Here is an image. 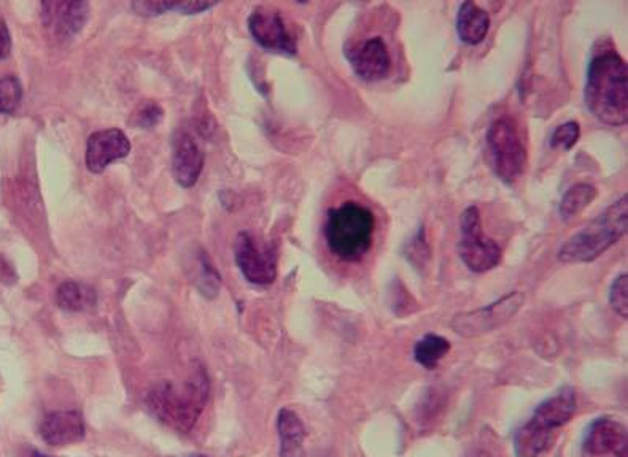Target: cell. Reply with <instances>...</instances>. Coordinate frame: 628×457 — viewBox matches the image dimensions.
Masks as SVG:
<instances>
[{
	"instance_id": "7c38bea8",
	"label": "cell",
	"mask_w": 628,
	"mask_h": 457,
	"mask_svg": "<svg viewBox=\"0 0 628 457\" xmlns=\"http://www.w3.org/2000/svg\"><path fill=\"white\" fill-rule=\"evenodd\" d=\"M131 153V143L120 129H106L94 132L86 146L85 163L93 173H100L115 160L123 159Z\"/></svg>"
},
{
	"instance_id": "9c48e42d",
	"label": "cell",
	"mask_w": 628,
	"mask_h": 457,
	"mask_svg": "<svg viewBox=\"0 0 628 457\" xmlns=\"http://www.w3.org/2000/svg\"><path fill=\"white\" fill-rule=\"evenodd\" d=\"M251 37L274 53L293 56L298 51L295 37L289 34L281 13L268 7H258L249 19Z\"/></svg>"
},
{
	"instance_id": "9a60e30c",
	"label": "cell",
	"mask_w": 628,
	"mask_h": 457,
	"mask_svg": "<svg viewBox=\"0 0 628 457\" xmlns=\"http://www.w3.org/2000/svg\"><path fill=\"white\" fill-rule=\"evenodd\" d=\"M40 435L50 446H68L85 437V422L79 411H56L45 418L40 425Z\"/></svg>"
},
{
	"instance_id": "7402d4cb",
	"label": "cell",
	"mask_w": 628,
	"mask_h": 457,
	"mask_svg": "<svg viewBox=\"0 0 628 457\" xmlns=\"http://www.w3.org/2000/svg\"><path fill=\"white\" fill-rule=\"evenodd\" d=\"M193 281L197 282L199 291L205 298L212 299L218 294L220 275L216 274L214 265L204 254L198 256L197 263H194Z\"/></svg>"
},
{
	"instance_id": "ba28073f",
	"label": "cell",
	"mask_w": 628,
	"mask_h": 457,
	"mask_svg": "<svg viewBox=\"0 0 628 457\" xmlns=\"http://www.w3.org/2000/svg\"><path fill=\"white\" fill-rule=\"evenodd\" d=\"M236 264L253 285H272L277 278V251L274 246L261 245L253 236L242 232L236 240Z\"/></svg>"
},
{
	"instance_id": "83f0119b",
	"label": "cell",
	"mask_w": 628,
	"mask_h": 457,
	"mask_svg": "<svg viewBox=\"0 0 628 457\" xmlns=\"http://www.w3.org/2000/svg\"><path fill=\"white\" fill-rule=\"evenodd\" d=\"M214 9V3L208 2H177L176 10L183 13V15H197V13L205 12V10Z\"/></svg>"
},
{
	"instance_id": "4316f807",
	"label": "cell",
	"mask_w": 628,
	"mask_h": 457,
	"mask_svg": "<svg viewBox=\"0 0 628 457\" xmlns=\"http://www.w3.org/2000/svg\"><path fill=\"white\" fill-rule=\"evenodd\" d=\"M10 51H12V36L5 21L0 19V61L9 58Z\"/></svg>"
},
{
	"instance_id": "4dcf8cb0",
	"label": "cell",
	"mask_w": 628,
	"mask_h": 457,
	"mask_svg": "<svg viewBox=\"0 0 628 457\" xmlns=\"http://www.w3.org/2000/svg\"><path fill=\"white\" fill-rule=\"evenodd\" d=\"M477 457H491V456L487 455V453H479V455H477Z\"/></svg>"
},
{
	"instance_id": "5bb4252c",
	"label": "cell",
	"mask_w": 628,
	"mask_h": 457,
	"mask_svg": "<svg viewBox=\"0 0 628 457\" xmlns=\"http://www.w3.org/2000/svg\"><path fill=\"white\" fill-rule=\"evenodd\" d=\"M584 452L591 456H603L614 453L619 455L627 449V429L613 418H599L591 422L585 431Z\"/></svg>"
},
{
	"instance_id": "f546056e",
	"label": "cell",
	"mask_w": 628,
	"mask_h": 457,
	"mask_svg": "<svg viewBox=\"0 0 628 457\" xmlns=\"http://www.w3.org/2000/svg\"><path fill=\"white\" fill-rule=\"evenodd\" d=\"M617 457H627V449H624V452H620L619 455H616Z\"/></svg>"
},
{
	"instance_id": "8fae6325",
	"label": "cell",
	"mask_w": 628,
	"mask_h": 457,
	"mask_svg": "<svg viewBox=\"0 0 628 457\" xmlns=\"http://www.w3.org/2000/svg\"><path fill=\"white\" fill-rule=\"evenodd\" d=\"M355 75L363 82H379L392 71V56L382 37H372L345 51Z\"/></svg>"
},
{
	"instance_id": "7a4b0ae2",
	"label": "cell",
	"mask_w": 628,
	"mask_h": 457,
	"mask_svg": "<svg viewBox=\"0 0 628 457\" xmlns=\"http://www.w3.org/2000/svg\"><path fill=\"white\" fill-rule=\"evenodd\" d=\"M627 228L628 195L626 194L571 236L558 251V261L564 264L593 263L626 236Z\"/></svg>"
},
{
	"instance_id": "484cf974",
	"label": "cell",
	"mask_w": 628,
	"mask_h": 457,
	"mask_svg": "<svg viewBox=\"0 0 628 457\" xmlns=\"http://www.w3.org/2000/svg\"><path fill=\"white\" fill-rule=\"evenodd\" d=\"M177 2H134L132 10L141 16H159L176 10Z\"/></svg>"
},
{
	"instance_id": "5b68a950",
	"label": "cell",
	"mask_w": 628,
	"mask_h": 457,
	"mask_svg": "<svg viewBox=\"0 0 628 457\" xmlns=\"http://www.w3.org/2000/svg\"><path fill=\"white\" fill-rule=\"evenodd\" d=\"M485 142L497 177L508 184L518 181L525 167L526 153L514 121L501 118L491 123Z\"/></svg>"
},
{
	"instance_id": "3957f363",
	"label": "cell",
	"mask_w": 628,
	"mask_h": 457,
	"mask_svg": "<svg viewBox=\"0 0 628 457\" xmlns=\"http://www.w3.org/2000/svg\"><path fill=\"white\" fill-rule=\"evenodd\" d=\"M376 218L357 202H345L328 212L324 240L328 250L344 263H358L368 254L375 237Z\"/></svg>"
},
{
	"instance_id": "1f68e13d",
	"label": "cell",
	"mask_w": 628,
	"mask_h": 457,
	"mask_svg": "<svg viewBox=\"0 0 628 457\" xmlns=\"http://www.w3.org/2000/svg\"><path fill=\"white\" fill-rule=\"evenodd\" d=\"M188 457H209V456H205V455H191V456H188Z\"/></svg>"
},
{
	"instance_id": "603a6c76",
	"label": "cell",
	"mask_w": 628,
	"mask_h": 457,
	"mask_svg": "<svg viewBox=\"0 0 628 457\" xmlns=\"http://www.w3.org/2000/svg\"><path fill=\"white\" fill-rule=\"evenodd\" d=\"M23 97V88L15 76L0 79V113H13L19 108Z\"/></svg>"
},
{
	"instance_id": "d6986e66",
	"label": "cell",
	"mask_w": 628,
	"mask_h": 457,
	"mask_svg": "<svg viewBox=\"0 0 628 457\" xmlns=\"http://www.w3.org/2000/svg\"><path fill=\"white\" fill-rule=\"evenodd\" d=\"M58 305L68 312H85L93 309L97 302L96 291L85 282L66 281L58 288L56 294Z\"/></svg>"
},
{
	"instance_id": "e0dca14e",
	"label": "cell",
	"mask_w": 628,
	"mask_h": 457,
	"mask_svg": "<svg viewBox=\"0 0 628 457\" xmlns=\"http://www.w3.org/2000/svg\"><path fill=\"white\" fill-rule=\"evenodd\" d=\"M490 23V16L477 3L463 2L457 15V34L463 44L474 47L483 44L488 36Z\"/></svg>"
},
{
	"instance_id": "6da1fadb",
	"label": "cell",
	"mask_w": 628,
	"mask_h": 457,
	"mask_svg": "<svg viewBox=\"0 0 628 457\" xmlns=\"http://www.w3.org/2000/svg\"><path fill=\"white\" fill-rule=\"evenodd\" d=\"M585 106L596 120L608 125L628 121V68L613 48L593 55L584 91Z\"/></svg>"
},
{
	"instance_id": "ac0fdd59",
	"label": "cell",
	"mask_w": 628,
	"mask_h": 457,
	"mask_svg": "<svg viewBox=\"0 0 628 457\" xmlns=\"http://www.w3.org/2000/svg\"><path fill=\"white\" fill-rule=\"evenodd\" d=\"M277 431L281 457H305L306 428L295 411L289 408L279 411Z\"/></svg>"
},
{
	"instance_id": "277c9868",
	"label": "cell",
	"mask_w": 628,
	"mask_h": 457,
	"mask_svg": "<svg viewBox=\"0 0 628 457\" xmlns=\"http://www.w3.org/2000/svg\"><path fill=\"white\" fill-rule=\"evenodd\" d=\"M208 399V376L204 373H198L181 390L170 383L156 386L146 396V405L156 420L169 425L174 431L187 434L197 424Z\"/></svg>"
},
{
	"instance_id": "cb8c5ba5",
	"label": "cell",
	"mask_w": 628,
	"mask_h": 457,
	"mask_svg": "<svg viewBox=\"0 0 628 457\" xmlns=\"http://www.w3.org/2000/svg\"><path fill=\"white\" fill-rule=\"evenodd\" d=\"M579 137H581V125L578 121H568V123L558 125L554 131L553 137H550V148H564L570 152L571 148H574Z\"/></svg>"
},
{
	"instance_id": "4fadbf2b",
	"label": "cell",
	"mask_w": 628,
	"mask_h": 457,
	"mask_svg": "<svg viewBox=\"0 0 628 457\" xmlns=\"http://www.w3.org/2000/svg\"><path fill=\"white\" fill-rule=\"evenodd\" d=\"M204 166V153L190 132L180 131L173 143L174 177L180 187L191 188L197 184Z\"/></svg>"
},
{
	"instance_id": "44dd1931",
	"label": "cell",
	"mask_w": 628,
	"mask_h": 457,
	"mask_svg": "<svg viewBox=\"0 0 628 457\" xmlns=\"http://www.w3.org/2000/svg\"><path fill=\"white\" fill-rule=\"evenodd\" d=\"M596 195H599V191H596V188L592 187V184H574V187H571L570 190L565 193L564 197H561L560 208H558L560 218L564 219V221H571V219L581 215V213L595 201Z\"/></svg>"
},
{
	"instance_id": "30bf717a",
	"label": "cell",
	"mask_w": 628,
	"mask_h": 457,
	"mask_svg": "<svg viewBox=\"0 0 628 457\" xmlns=\"http://www.w3.org/2000/svg\"><path fill=\"white\" fill-rule=\"evenodd\" d=\"M576 405H578V400H576L573 387H560L557 393L544 399L535 408L526 424L541 434L557 438V432L573 418Z\"/></svg>"
},
{
	"instance_id": "2e32d148",
	"label": "cell",
	"mask_w": 628,
	"mask_h": 457,
	"mask_svg": "<svg viewBox=\"0 0 628 457\" xmlns=\"http://www.w3.org/2000/svg\"><path fill=\"white\" fill-rule=\"evenodd\" d=\"M47 24L61 37L75 36L88 21V3H45Z\"/></svg>"
},
{
	"instance_id": "8992f818",
	"label": "cell",
	"mask_w": 628,
	"mask_h": 457,
	"mask_svg": "<svg viewBox=\"0 0 628 457\" xmlns=\"http://www.w3.org/2000/svg\"><path fill=\"white\" fill-rule=\"evenodd\" d=\"M459 254L463 264L474 274H485L501 263L502 251L483 232L481 212L477 207H467L460 221Z\"/></svg>"
},
{
	"instance_id": "ffe728a7",
	"label": "cell",
	"mask_w": 628,
	"mask_h": 457,
	"mask_svg": "<svg viewBox=\"0 0 628 457\" xmlns=\"http://www.w3.org/2000/svg\"><path fill=\"white\" fill-rule=\"evenodd\" d=\"M449 351L448 338L438 334H427L415 344L414 359L422 368L433 370L438 368L439 362L448 356Z\"/></svg>"
},
{
	"instance_id": "d4e9b609",
	"label": "cell",
	"mask_w": 628,
	"mask_h": 457,
	"mask_svg": "<svg viewBox=\"0 0 628 457\" xmlns=\"http://www.w3.org/2000/svg\"><path fill=\"white\" fill-rule=\"evenodd\" d=\"M609 305L620 317H628V275H619L611 285Z\"/></svg>"
},
{
	"instance_id": "52a82bcc",
	"label": "cell",
	"mask_w": 628,
	"mask_h": 457,
	"mask_svg": "<svg viewBox=\"0 0 628 457\" xmlns=\"http://www.w3.org/2000/svg\"><path fill=\"white\" fill-rule=\"evenodd\" d=\"M522 305V292H511V294L505 296V298L484 306V309L457 315L452 320V329L463 337H477V335L491 333V330L512 320V316L521 310Z\"/></svg>"
},
{
	"instance_id": "f1b7e54d",
	"label": "cell",
	"mask_w": 628,
	"mask_h": 457,
	"mask_svg": "<svg viewBox=\"0 0 628 457\" xmlns=\"http://www.w3.org/2000/svg\"><path fill=\"white\" fill-rule=\"evenodd\" d=\"M27 457H47V456L42 455V453L38 452H31L29 455H27Z\"/></svg>"
}]
</instances>
